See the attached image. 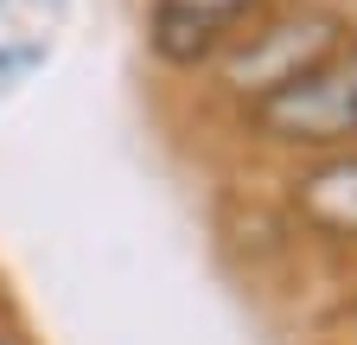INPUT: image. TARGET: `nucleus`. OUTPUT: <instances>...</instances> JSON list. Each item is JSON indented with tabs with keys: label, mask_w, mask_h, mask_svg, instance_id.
Returning a JSON list of instances; mask_svg holds the SVG:
<instances>
[{
	"label": "nucleus",
	"mask_w": 357,
	"mask_h": 345,
	"mask_svg": "<svg viewBox=\"0 0 357 345\" xmlns=\"http://www.w3.org/2000/svg\"><path fill=\"white\" fill-rule=\"evenodd\" d=\"M351 45H357V38H351V20L332 13V7H312V0H300V7H268L230 52L204 71V83L236 115V109H249L261 96L287 90V83H300L306 71L332 64Z\"/></svg>",
	"instance_id": "1"
},
{
	"label": "nucleus",
	"mask_w": 357,
	"mask_h": 345,
	"mask_svg": "<svg viewBox=\"0 0 357 345\" xmlns=\"http://www.w3.org/2000/svg\"><path fill=\"white\" fill-rule=\"evenodd\" d=\"M236 128H243V141L281 147V154H300V160L357 147V45L338 52L319 71H306L287 90L236 109Z\"/></svg>",
	"instance_id": "2"
},
{
	"label": "nucleus",
	"mask_w": 357,
	"mask_h": 345,
	"mask_svg": "<svg viewBox=\"0 0 357 345\" xmlns=\"http://www.w3.org/2000/svg\"><path fill=\"white\" fill-rule=\"evenodd\" d=\"M275 0H147V52L172 77H204Z\"/></svg>",
	"instance_id": "3"
},
{
	"label": "nucleus",
	"mask_w": 357,
	"mask_h": 345,
	"mask_svg": "<svg viewBox=\"0 0 357 345\" xmlns=\"http://www.w3.org/2000/svg\"><path fill=\"white\" fill-rule=\"evenodd\" d=\"M287 211L294 224L326 237V243H357V147L344 154H319V160H300L287 172Z\"/></svg>",
	"instance_id": "4"
},
{
	"label": "nucleus",
	"mask_w": 357,
	"mask_h": 345,
	"mask_svg": "<svg viewBox=\"0 0 357 345\" xmlns=\"http://www.w3.org/2000/svg\"><path fill=\"white\" fill-rule=\"evenodd\" d=\"M70 0H0V20L13 26V38H32V45H45L52 38V26L64 20Z\"/></svg>",
	"instance_id": "5"
},
{
	"label": "nucleus",
	"mask_w": 357,
	"mask_h": 345,
	"mask_svg": "<svg viewBox=\"0 0 357 345\" xmlns=\"http://www.w3.org/2000/svg\"><path fill=\"white\" fill-rule=\"evenodd\" d=\"M0 345H32V339H26V332H20L13 320H0Z\"/></svg>",
	"instance_id": "6"
}]
</instances>
